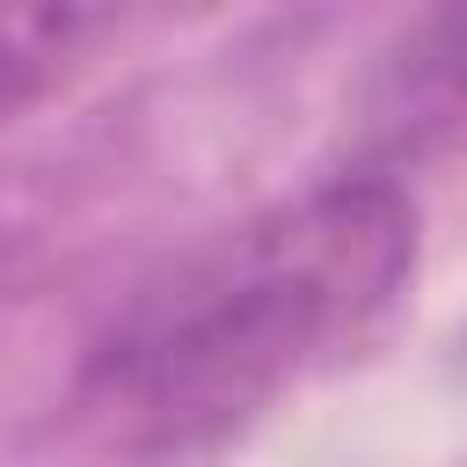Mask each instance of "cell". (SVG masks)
<instances>
[{"label":"cell","instance_id":"cell-1","mask_svg":"<svg viewBox=\"0 0 467 467\" xmlns=\"http://www.w3.org/2000/svg\"><path fill=\"white\" fill-rule=\"evenodd\" d=\"M416 204L387 168L328 175L175 255L88 343L73 401L139 452H190L350 358L409 292Z\"/></svg>","mask_w":467,"mask_h":467},{"label":"cell","instance_id":"cell-2","mask_svg":"<svg viewBox=\"0 0 467 467\" xmlns=\"http://www.w3.org/2000/svg\"><path fill=\"white\" fill-rule=\"evenodd\" d=\"M109 15L95 7H0V109L44 95L88 36H102Z\"/></svg>","mask_w":467,"mask_h":467}]
</instances>
